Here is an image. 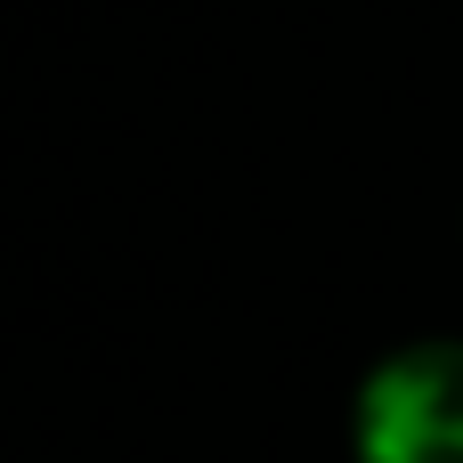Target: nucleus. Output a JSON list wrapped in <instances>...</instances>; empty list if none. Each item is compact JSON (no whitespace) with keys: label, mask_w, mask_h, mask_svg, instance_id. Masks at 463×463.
Instances as JSON below:
<instances>
[{"label":"nucleus","mask_w":463,"mask_h":463,"mask_svg":"<svg viewBox=\"0 0 463 463\" xmlns=\"http://www.w3.org/2000/svg\"><path fill=\"white\" fill-rule=\"evenodd\" d=\"M358 463H463V342H407L391 350L350 407Z\"/></svg>","instance_id":"obj_1"}]
</instances>
